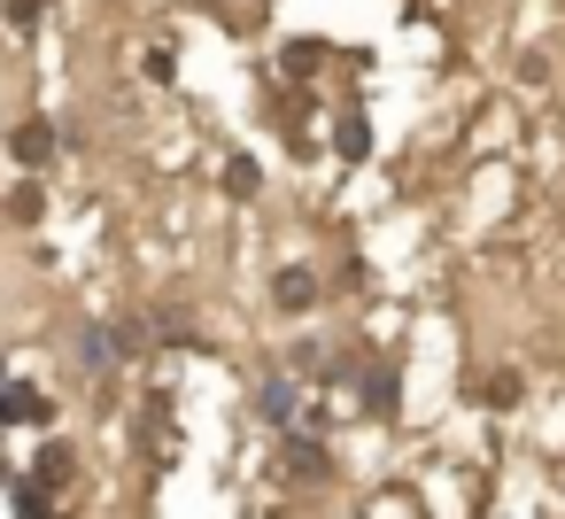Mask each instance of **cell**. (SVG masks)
I'll return each mask as SVG.
<instances>
[{"mask_svg":"<svg viewBox=\"0 0 565 519\" xmlns=\"http://www.w3.org/2000/svg\"><path fill=\"white\" fill-rule=\"evenodd\" d=\"M47 140H55L47 125H24V133H17V163H47Z\"/></svg>","mask_w":565,"mask_h":519,"instance_id":"obj_1","label":"cell"}]
</instances>
